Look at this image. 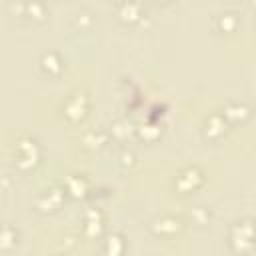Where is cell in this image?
<instances>
[{"label": "cell", "instance_id": "cell-3", "mask_svg": "<svg viewBox=\"0 0 256 256\" xmlns=\"http://www.w3.org/2000/svg\"><path fill=\"white\" fill-rule=\"evenodd\" d=\"M90 110V96L84 90H72L62 102V116L70 124H78L88 116Z\"/></svg>", "mask_w": 256, "mask_h": 256}, {"label": "cell", "instance_id": "cell-17", "mask_svg": "<svg viewBox=\"0 0 256 256\" xmlns=\"http://www.w3.org/2000/svg\"><path fill=\"white\" fill-rule=\"evenodd\" d=\"M134 132L138 134V138H142V140H146V142H152V140H156V138H160V124L158 122H154V120H148L146 124H140L138 128H134Z\"/></svg>", "mask_w": 256, "mask_h": 256}, {"label": "cell", "instance_id": "cell-22", "mask_svg": "<svg viewBox=\"0 0 256 256\" xmlns=\"http://www.w3.org/2000/svg\"><path fill=\"white\" fill-rule=\"evenodd\" d=\"M74 22L80 26V22H86V26H90V22H92V16L88 14V12H80V14H76L74 16Z\"/></svg>", "mask_w": 256, "mask_h": 256}, {"label": "cell", "instance_id": "cell-21", "mask_svg": "<svg viewBox=\"0 0 256 256\" xmlns=\"http://www.w3.org/2000/svg\"><path fill=\"white\" fill-rule=\"evenodd\" d=\"M136 162V154L132 152V150H124L122 154H120V164L122 166H132Z\"/></svg>", "mask_w": 256, "mask_h": 256}, {"label": "cell", "instance_id": "cell-10", "mask_svg": "<svg viewBox=\"0 0 256 256\" xmlns=\"http://www.w3.org/2000/svg\"><path fill=\"white\" fill-rule=\"evenodd\" d=\"M38 68L50 78H58L64 72V60L56 50H44L38 58Z\"/></svg>", "mask_w": 256, "mask_h": 256}, {"label": "cell", "instance_id": "cell-25", "mask_svg": "<svg viewBox=\"0 0 256 256\" xmlns=\"http://www.w3.org/2000/svg\"><path fill=\"white\" fill-rule=\"evenodd\" d=\"M98 256H100V254H98Z\"/></svg>", "mask_w": 256, "mask_h": 256}, {"label": "cell", "instance_id": "cell-2", "mask_svg": "<svg viewBox=\"0 0 256 256\" xmlns=\"http://www.w3.org/2000/svg\"><path fill=\"white\" fill-rule=\"evenodd\" d=\"M42 146L30 134H20L12 144V160L18 170H30L40 164Z\"/></svg>", "mask_w": 256, "mask_h": 256}, {"label": "cell", "instance_id": "cell-13", "mask_svg": "<svg viewBox=\"0 0 256 256\" xmlns=\"http://www.w3.org/2000/svg\"><path fill=\"white\" fill-rule=\"evenodd\" d=\"M126 252V238L120 232H112L102 236L100 256H124Z\"/></svg>", "mask_w": 256, "mask_h": 256}, {"label": "cell", "instance_id": "cell-11", "mask_svg": "<svg viewBox=\"0 0 256 256\" xmlns=\"http://www.w3.org/2000/svg\"><path fill=\"white\" fill-rule=\"evenodd\" d=\"M116 14H118V20L128 24V26H134L138 22L144 20V6L140 2H118L116 4Z\"/></svg>", "mask_w": 256, "mask_h": 256}, {"label": "cell", "instance_id": "cell-7", "mask_svg": "<svg viewBox=\"0 0 256 256\" xmlns=\"http://www.w3.org/2000/svg\"><path fill=\"white\" fill-rule=\"evenodd\" d=\"M104 232V212L98 206H88L82 212V234L86 238H102Z\"/></svg>", "mask_w": 256, "mask_h": 256}, {"label": "cell", "instance_id": "cell-12", "mask_svg": "<svg viewBox=\"0 0 256 256\" xmlns=\"http://www.w3.org/2000/svg\"><path fill=\"white\" fill-rule=\"evenodd\" d=\"M222 114H224V118L230 122V126L232 124H242V122H246L250 116H252V108H250V104H246L244 100H230V102H226L224 104V108L220 110Z\"/></svg>", "mask_w": 256, "mask_h": 256}, {"label": "cell", "instance_id": "cell-4", "mask_svg": "<svg viewBox=\"0 0 256 256\" xmlns=\"http://www.w3.org/2000/svg\"><path fill=\"white\" fill-rule=\"evenodd\" d=\"M172 184L178 194H192L204 184V170L198 164H188L176 172Z\"/></svg>", "mask_w": 256, "mask_h": 256}, {"label": "cell", "instance_id": "cell-23", "mask_svg": "<svg viewBox=\"0 0 256 256\" xmlns=\"http://www.w3.org/2000/svg\"><path fill=\"white\" fill-rule=\"evenodd\" d=\"M56 256H68V254H56Z\"/></svg>", "mask_w": 256, "mask_h": 256}, {"label": "cell", "instance_id": "cell-20", "mask_svg": "<svg viewBox=\"0 0 256 256\" xmlns=\"http://www.w3.org/2000/svg\"><path fill=\"white\" fill-rule=\"evenodd\" d=\"M190 216H192V220H194L196 224H208L210 218H212V212H210L208 206L200 204V206H194V210L190 212Z\"/></svg>", "mask_w": 256, "mask_h": 256}, {"label": "cell", "instance_id": "cell-24", "mask_svg": "<svg viewBox=\"0 0 256 256\" xmlns=\"http://www.w3.org/2000/svg\"><path fill=\"white\" fill-rule=\"evenodd\" d=\"M254 20H256V18H254Z\"/></svg>", "mask_w": 256, "mask_h": 256}, {"label": "cell", "instance_id": "cell-19", "mask_svg": "<svg viewBox=\"0 0 256 256\" xmlns=\"http://www.w3.org/2000/svg\"><path fill=\"white\" fill-rule=\"evenodd\" d=\"M24 12H26V16L28 18H32V20H44V14H46V6L44 4H40V2H28V4H22L20 6Z\"/></svg>", "mask_w": 256, "mask_h": 256}, {"label": "cell", "instance_id": "cell-9", "mask_svg": "<svg viewBox=\"0 0 256 256\" xmlns=\"http://www.w3.org/2000/svg\"><path fill=\"white\" fill-rule=\"evenodd\" d=\"M62 188L66 190V196H68V198L78 200V198L88 196V192H90V180H88V176L82 174V172H70V174L64 178Z\"/></svg>", "mask_w": 256, "mask_h": 256}, {"label": "cell", "instance_id": "cell-16", "mask_svg": "<svg viewBox=\"0 0 256 256\" xmlns=\"http://www.w3.org/2000/svg\"><path fill=\"white\" fill-rule=\"evenodd\" d=\"M214 26L220 32H234L236 26H238V16L234 12H230V10L220 12V14L214 16Z\"/></svg>", "mask_w": 256, "mask_h": 256}, {"label": "cell", "instance_id": "cell-15", "mask_svg": "<svg viewBox=\"0 0 256 256\" xmlns=\"http://www.w3.org/2000/svg\"><path fill=\"white\" fill-rule=\"evenodd\" d=\"M18 238H20V230L16 228L14 222L6 220L2 224V232H0V248H2V252L8 254L10 250H14L16 244H18Z\"/></svg>", "mask_w": 256, "mask_h": 256}, {"label": "cell", "instance_id": "cell-14", "mask_svg": "<svg viewBox=\"0 0 256 256\" xmlns=\"http://www.w3.org/2000/svg\"><path fill=\"white\" fill-rule=\"evenodd\" d=\"M110 142V134L108 130L102 128H90L82 134V146L86 150H100Z\"/></svg>", "mask_w": 256, "mask_h": 256}, {"label": "cell", "instance_id": "cell-5", "mask_svg": "<svg viewBox=\"0 0 256 256\" xmlns=\"http://www.w3.org/2000/svg\"><path fill=\"white\" fill-rule=\"evenodd\" d=\"M66 198H68V196H66V190L62 188V184H60V186L54 184V186H50V188L38 192L36 198L32 200V206H34V210L40 212V214H52V212L60 210V206L64 204Z\"/></svg>", "mask_w": 256, "mask_h": 256}, {"label": "cell", "instance_id": "cell-8", "mask_svg": "<svg viewBox=\"0 0 256 256\" xmlns=\"http://www.w3.org/2000/svg\"><path fill=\"white\" fill-rule=\"evenodd\" d=\"M228 130H230V122L224 118L222 112H212V114H208V116L204 118V124H202V134H204V138L216 142V140L224 138V136L228 134Z\"/></svg>", "mask_w": 256, "mask_h": 256}, {"label": "cell", "instance_id": "cell-18", "mask_svg": "<svg viewBox=\"0 0 256 256\" xmlns=\"http://www.w3.org/2000/svg\"><path fill=\"white\" fill-rule=\"evenodd\" d=\"M130 124L126 122V120H114L112 124H110V128H108V134H110V138H114V140H126L128 138V134H130Z\"/></svg>", "mask_w": 256, "mask_h": 256}, {"label": "cell", "instance_id": "cell-1", "mask_svg": "<svg viewBox=\"0 0 256 256\" xmlns=\"http://www.w3.org/2000/svg\"><path fill=\"white\" fill-rule=\"evenodd\" d=\"M226 242L230 252L236 256H248L256 250V220L252 218H238L230 224Z\"/></svg>", "mask_w": 256, "mask_h": 256}, {"label": "cell", "instance_id": "cell-6", "mask_svg": "<svg viewBox=\"0 0 256 256\" xmlns=\"http://www.w3.org/2000/svg\"><path fill=\"white\" fill-rule=\"evenodd\" d=\"M182 230H184L182 218L170 212L160 214L150 222V232L158 238H172V236H178Z\"/></svg>", "mask_w": 256, "mask_h": 256}]
</instances>
